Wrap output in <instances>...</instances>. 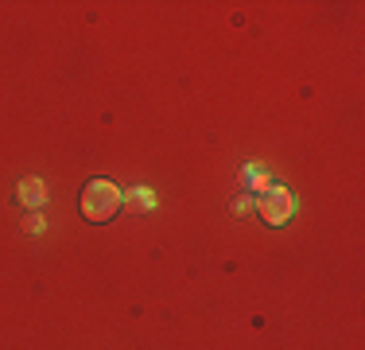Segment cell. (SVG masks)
Segmentation results:
<instances>
[{"label":"cell","instance_id":"cell-2","mask_svg":"<svg viewBox=\"0 0 365 350\" xmlns=\"http://www.w3.org/2000/svg\"><path fill=\"white\" fill-rule=\"evenodd\" d=\"M291 210H296V199H291L288 187H265L257 199V214L265 226H284L291 218Z\"/></svg>","mask_w":365,"mask_h":350},{"label":"cell","instance_id":"cell-5","mask_svg":"<svg viewBox=\"0 0 365 350\" xmlns=\"http://www.w3.org/2000/svg\"><path fill=\"white\" fill-rule=\"evenodd\" d=\"M43 226H47V222H43V218H39V214H27V222H24V230H27V233H43Z\"/></svg>","mask_w":365,"mask_h":350},{"label":"cell","instance_id":"cell-4","mask_svg":"<svg viewBox=\"0 0 365 350\" xmlns=\"http://www.w3.org/2000/svg\"><path fill=\"white\" fill-rule=\"evenodd\" d=\"M125 207H128V210H148V207H156V195H152V191H144V187H140V191L125 195Z\"/></svg>","mask_w":365,"mask_h":350},{"label":"cell","instance_id":"cell-1","mask_svg":"<svg viewBox=\"0 0 365 350\" xmlns=\"http://www.w3.org/2000/svg\"><path fill=\"white\" fill-rule=\"evenodd\" d=\"M125 207V195H121V187L109 183V179H90V183L82 187V195H78V210H82L86 222H109V218L117 214V210Z\"/></svg>","mask_w":365,"mask_h":350},{"label":"cell","instance_id":"cell-3","mask_svg":"<svg viewBox=\"0 0 365 350\" xmlns=\"http://www.w3.org/2000/svg\"><path fill=\"white\" fill-rule=\"evenodd\" d=\"M20 202H24V207H43V202H47L43 179H20Z\"/></svg>","mask_w":365,"mask_h":350}]
</instances>
